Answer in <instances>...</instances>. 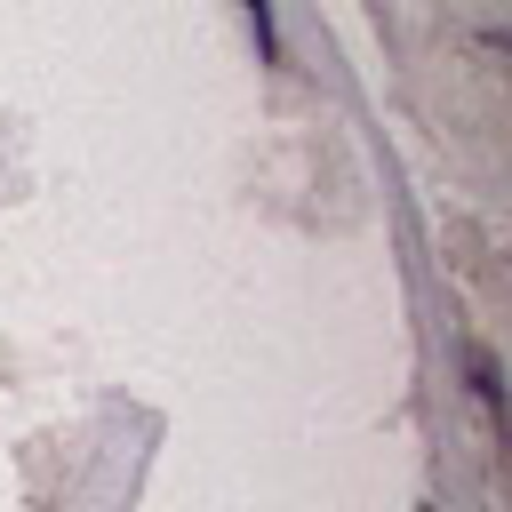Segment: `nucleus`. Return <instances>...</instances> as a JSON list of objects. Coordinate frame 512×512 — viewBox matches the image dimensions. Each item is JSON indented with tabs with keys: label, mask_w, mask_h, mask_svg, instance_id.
Here are the masks:
<instances>
[{
	"label": "nucleus",
	"mask_w": 512,
	"mask_h": 512,
	"mask_svg": "<svg viewBox=\"0 0 512 512\" xmlns=\"http://www.w3.org/2000/svg\"><path fill=\"white\" fill-rule=\"evenodd\" d=\"M240 8H248V24H256V48L272 56V0H240Z\"/></svg>",
	"instance_id": "obj_1"
}]
</instances>
